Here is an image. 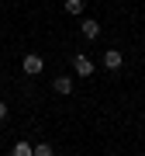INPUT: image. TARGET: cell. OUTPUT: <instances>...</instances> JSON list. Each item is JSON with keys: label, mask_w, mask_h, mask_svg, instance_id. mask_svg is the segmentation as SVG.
Instances as JSON below:
<instances>
[{"label": "cell", "mask_w": 145, "mask_h": 156, "mask_svg": "<svg viewBox=\"0 0 145 156\" xmlns=\"http://www.w3.org/2000/svg\"><path fill=\"white\" fill-rule=\"evenodd\" d=\"M21 69H24V76H42V69H45V59L38 56V52H28L21 62Z\"/></svg>", "instance_id": "cell-1"}, {"label": "cell", "mask_w": 145, "mask_h": 156, "mask_svg": "<svg viewBox=\"0 0 145 156\" xmlns=\"http://www.w3.org/2000/svg\"><path fill=\"white\" fill-rule=\"evenodd\" d=\"M72 69H76V76H93V59L83 56V52H76L72 56Z\"/></svg>", "instance_id": "cell-2"}, {"label": "cell", "mask_w": 145, "mask_h": 156, "mask_svg": "<svg viewBox=\"0 0 145 156\" xmlns=\"http://www.w3.org/2000/svg\"><path fill=\"white\" fill-rule=\"evenodd\" d=\"M79 31H83V38H100V21H93V17H83L79 21Z\"/></svg>", "instance_id": "cell-3"}, {"label": "cell", "mask_w": 145, "mask_h": 156, "mask_svg": "<svg viewBox=\"0 0 145 156\" xmlns=\"http://www.w3.org/2000/svg\"><path fill=\"white\" fill-rule=\"evenodd\" d=\"M121 62H124V56H121L117 49H107V52H104V66H107V69H121Z\"/></svg>", "instance_id": "cell-4"}, {"label": "cell", "mask_w": 145, "mask_h": 156, "mask_svg": "<svg viewBox=\"0 0 145 156\" xmlns=\"http://www.w3.org/2000/svg\"><path fill=\"white\" fill-rule=\"evenodd\" d=\"M52 90H56V94H62V97L72 94V76H56V80H52Z\"/></svg>", "instance_id": "cell-5"}, {"label": "cell", "mask_w": 145, "mask_h": 156, "mask_svg": "<svg viewBox=\"0 0 145 156\" xmlns=\"http://www.w3.org/2000/svg\"><path fill=\"white\" fill-rule=\"evenodd\" d=\"M14 156H35V146L24 142V139H17V142H14Z\"/></svg>", "instance_id": "cell-6"}, {"label": "cell", "mask_w": 145, "mask_h": 156, "mask_svg": "<svg viewBox=\"0 0 145 156\" xmlns=\"http://www.w3.org/2000/svg\"><path fill=\"white\" fill-rule=\"evenodd\" d=\"M62 7H66V14H72V17H79V14H83V0H66V4H62Z\"/></svg>", "instance_id": "cell-7"}, {"label": "cell", "mask_w": 145, "mask_h": 156, "mask_svg": "<svg viewBox=\"0 0 145 156\" xmlns=\"http://www.w3.org/2000/svg\"><path fill=\"white\" fill-rule=\"evenodd\" d=\"M35 156H52V146L49 142H38V146H35Z\"/></svg>", "instance_id": "cell-8"}, {"label": "cell", "mask_w": 145, "mask_h": 156, "mask_svg": "<svg viewBox=\"0 0 145 156\" xmlns=\"http://www.w3.org/2000/svg\"><path fill=\"white\" fill-rule=\"evenodd\" d=\"M7 111H11V108H7L4 101H0V122H4V118H7Z\"/></svg>", "instance_id": "cell-9"}]
</instances>
